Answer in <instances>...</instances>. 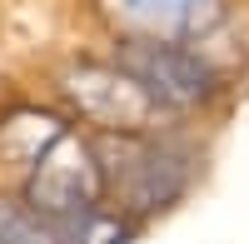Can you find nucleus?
Masks as SVG:
<instances>
[{"label": "nucleus", "instance_id": "obj_2", "mask_svg": "<svg viewBox=\"0 0 249 244\" xmlns=\"http://www.w3.org/2000/svg\"><path fill=\"white\" fill-rule=\"evenodd\" d=\"M20 199H25L40 219H50L55 229L70 225V219H80V214H90V209H100V205H110L95 139L65 125V130L45 145V155L25 170Z\"/></svg>", "mask_w": 249, "mask_h": 244}, {"label": "nucleus", "instance_id": "obj_5", "mask_svg": "<svg viewBox=\"0 0 249 244\" xmlns=\"http://www.w3.org/2000/svg\"><path fill=\"white\" fill-rule=\"evenodd\" d=\"M120 40H195L224 15V0H100Z\"/></svg>", "mask_w": 249, "mask_h": 244}, {"label": "nucleus", "instance_id": "obj_7", "mask_svg": "<svg viewBox=\"0 0 249 244\" xmlns=\"http://www.w3.org/2000/svg\"><path fill=\"white\" fill-rule=\"evenodd\" d=\"M0 244H65V239L25 199H0Z\"/></svg>", "mask_w": 249, "mask_h": 244}, {"label": "nucleus", "instance_id": "obj_1", "mask_svg": "<svg viewBox=\"0 0 249 244\" xmlns=\"http://www.w3.org/2000/svg\"><path fill=\"white\" fill-rule=\"evenodd\" d=\"M100 170H105V194L120 214H130L135 225L150 214H164L179 205L184 190L195 179L190 150H179L170 135H90Z\"/></svg>", "mask_w": 249, "mask_h": 244}, {"label": "nucleus", "instance_id": "obj_6", "mask_svg": "<svg viewBox=\"0 0 249 244\" xmlns=\"http://www.w3.org/2000/svg\"><path fill=\"white\" fill-rule=\"evenodd\" d=\"M135 234H140V225L130 214H120L115 205H100L90 214L70 219V225H60L65 244H135Z\"/></svg>", "mask_w": 249, "mask_h": 244}, {"label": "nucleus", "instance_id": "obj_3", "mask_svg": "<svg viewBox=\"0 0 249 244\" xmlns=\"http://www.w3.org/2000/svg\"><path fill=\"white\" fill-rule=\"evenodd\" d=\"M115 65L155 100L164 115H199L224 95L219 70L199 50H184L175 40H120Z\"/></svg>", "mask_w": 249, "mask_h": 244}, {"label": "nucleus", "instance_id": "obj_4", "mask_svg": "<svg viewBox=\"0 0 249 244\" xmlns=\"http://www.w3.org/2000/svg\"><path fill=\"white\" fill-rule=\"evenodd\" d=\"M60 95L95 135H150L164 115L115 60H80L60 70Z\"/></svg>", "mask_w": 249, "mask_h": 244}]
</instances>
